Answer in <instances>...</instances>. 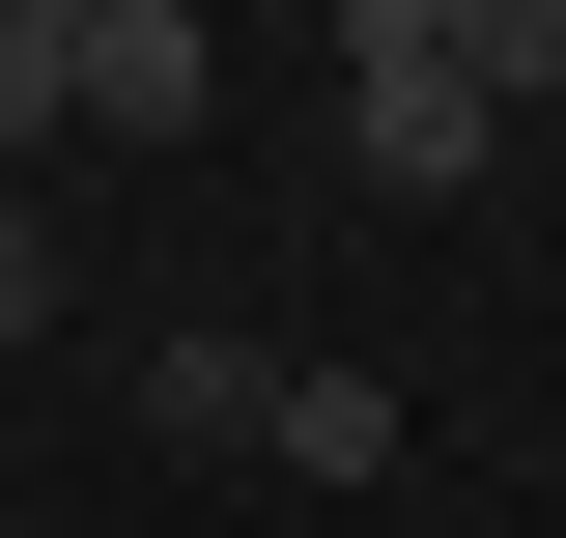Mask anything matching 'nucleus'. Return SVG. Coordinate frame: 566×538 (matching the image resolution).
I'll return each instance as SVG.
<instances>
[{
	"label": "nucleus",
	"instance_id": "f257e3e1",
	"mask_svg": "<svg viewBox=\"0 0 566 538\" xmlns=\"http://www.w3.org/2000/svg\"><path fill=\"white\" fill-rule=\"evenodd\" d=\"M170 425L199 454H283V482H397V397L368 369H283V340H170Z\"/></svg>",
	"mask_w": 566,
	"mask_h": 538
},
{
	"label": "nucleus",
	"instance_id": "f03ea898",
	"mask_svg": "<svg viewBox=\"0 0 566 538\" xmlns=\"http://www.w3.org/2000/svg\"><path fill=\"white\" fill-rule=\"evenodd\" d=\"M340 142H368V199H453V170H482V58H453V0H368V29H340Z\"/></svg>",
	"mask_w": 566,
	"mask_h": 538
},
{
	"label": "nucleus",
	"instance_id": "7ed1b4c3",
	"mask_svg": "<svg viewBox=\"0 0 566 538\" xmlns=\"http://www.w3.org/2000/svg\"><path fill=\"white\" fill-rule=\"evenodd\" d=\"M57 114H114V142H199V0H85V29H57Z\"/></svg>",
	"mask_w": 566,
	"mask_h": 538
},
{
	"label": "nucleus",
	"instance_id": "20e7f679",
	"mask_svg": "<svg viewBox=\"0 0 566 538\" xmlns=\"http://www.w3.org/2000/svg\"><path fill=\"white\" fill-rule=\"evenodd\" d=\"M453 58H482V114H510V85H566V0H453Z\"/></svg>",
	"mask_w": 566,
	"mask_h": 538
},
{
	"label": "nucleus",
	"instance_id": "39448f33",
	"mask_svg": "<svg viewBox=\"0 0 566 538\" xmlns=\"http://www.w3.org/2000/svg\"><path fill=\"white\" fill-rule=\"evenodd\" d=\"M29 340H57V227L0 199V369H29Z\"/></svg>",
	"mask_w": 566,
	"mask_h": 538
},
{
	"label": "nucleus",
	"instance_id": "423d86ee",
	"mask_svg": "<svg viewBox=\"0 0 566 538\" xmlns=\"http://www.w3.org/2000/svg\"><path fill=\"white\" fill-rule=\"evenodd\" d=\"M57 29H85V0H0V114H57Z\"/></svg>",
	"mask_w": 566,
	"mask_h": 538
}]
</instances>
